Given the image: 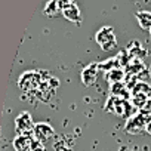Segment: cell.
Masks as SVG:
<instances>
[{
    "label": "cell",
    "instance_id": "52a82bcc",
    "mask_svg": "<svg viewBox=\"0 0 151 151\" xmlns=\"http://www.w3.org/2000/svg\"><path fill=\"white\" fill-rule=\"evenodd\" d=\"M135 18H136L138 25L144 31H150L151 28V12L150 11H138L135 14Z\"/></svg>",
    "mask_w": 151,
    "mask_h": 151
},
{
    "label": "cell",
    "instance_id": "7a4b0ae2",
    "mask_svg": "<svg viewBox=\"0 0 151 151\" xmlns=\"http://www.w3.org/2000/svg\"><path fill=\"white\" fill-rule=\"evenodd\" d=\"M145 123H147V116L142 113H136L126 119L124 123V132L129 135H141L145 132Z\"/></svg>",
    "mask_w": 151,
    "mask_h": 151
},
{
    "label": "cell",
    "instance_id": "5bb4252c",
    "mask_svg": "<svg viewBox=\"0 0 151 151\" xmlns=\"http://www.w3.org/2000/svg\"><path fill=\"white\" fill-rule=\"evenodd\" d=\"M141 113L145 114V116H151V99H148V101L145 102V105L142 107Z\"/></svg>",
    "mask_w": 151,
    "mask_h": 151
},
{
    "label": "cell",
    "instance_id": "5b68a950",
    "mask_svg": "<svg viewBox=\"0 0 151 151\" xmlns=\"http://www.w3.org/2000/svg\"><path fill=\"white\" fill-rule=\"evenodd\" d=\"M62 17L67 21H70L73 24H77V25H80V22H82V14H80L79 6L76 5V3H71V5L64 6L62 8Z\"/></svg>",
    "mask_w": 151,
    "mask_h": 151
},
{
    "label": "cell",
    "instance_id": "3957f363",
    "mask_svg": "<svg viewBox=\"0 0 151 151\" xmlns=\"http://www.w3.org/2000/svg\"><path fill=\"white\" fill-rule=\"evenodd\" d=\"M34 126H36V123H33L31 114L27 113V111L21 113L15 119V127H17L18 135H30V133H33L34 132Z\"/></svg>",
    "mask_w": 151,
    "mask_h": 151
},
{
    "label": "cell",
    "instance_id": "2e32d148",
    "mask_svg": "<svg viewBox=\"0 0 151 151\" xmlns=\"http://www.w3.org/2000/svg\"><path fill=\"white\" fill-rule=\"evenodd\" d=\"M59 3H61V8H64V6H67V5L74 3V0H59Z\"/></svg>",
    "mask_w": 151,
    "mask_h": 151
},
{
    "label": "cell",
    "instance_id": "4fadbf2b",
    "mask_svg": "<svg viewBox=\"0 0 151 151\" xmlns=\"http://www.w3.org/2000/svg\"><path fill=\"white\" fill-rule=\"evenodd\" d=\"M30 151H46V150H45V147H43L42 141H39V139H34V141L31 142Z\"/></svg>",
    "mask_w": 151,
    "mask_h": 151
},
{
    "label": "cell",
    "instance_id": "7c38bea8",
    "mask_svg": "<svg viewBox=\"0 0 151 151\" xmlns=\"http://www.w3.org/2000/svg\"><path fill=\"white\" fill-rule=\"evenodd\" d=\"M107 79H108V82H110V83L123 82V79H124V73H123V70H120V68L111 70V71H108V73H107Z\"/></svg>",
    "mask_w": 151,
    "mask_h": 151
},
{
    "label": "cell",
    "instance_id": "8fae6325",
    "mask_svg": "<svg viewBox=\"0 0 151 151\" xmlns=\"http://www.w3.org/2000/svg\"><path fill=\"white\" fill-rule=\"evenodd\" d=\"M111 95L113 96H117V98H129V95L126 93V85L124 82H117V83H113L111 85Z\"/></svg>",
    "mask_w": 151,
    "mask_h": 151
},
{
    "label": "cell",
    "instance_id": "277c9868",
    "mask_svg": "<svg viewBox=\"0 0 151 151\" xmlns=\"http://www.w3.org/2000/svg\"><path fill=\"white\" fill-rule=\"evenodd\" d=\"M98 71H99V64L96 62H92L89 65H86L83 70H82V82L85 86H92L95 82H96V77H98Z\"/></svg>",
    "mask_w": 151,
    "mask_h": 151
},
{
    "label": "cell",
    "instance_id": "30bf717a",
    "mask_svg": "<svg viewBox=\"0 0 151 151\" xmlns=\"http://www.w3.org/2000/svg\"><path fill=\"white\" fill-rule=\"evenodd\" d=\"M150 98H148V95L145 93V92H133V95H132V98H130V102H132V105L136 108V110H142V107L145 105V102L148 101Z\"/></svg>",
    "mask_w": 151,
    "mask_h": 151
},
{
    "label": "cell",
    "instance_id": "e0dca14e",
    "mask_svg": "<svg viewBox=\"0 0 151 151\" xmlns=\"http://www.w3.org/2000/svg\"><path fill=\"white\" fill-rule=\"evenodd\" d=\"M148 33H150V40H151V28H150V31H148Z\"/></svg>",
    "mask_w": 151,
    "mask_h": 151
},
{
    "label": "cell",
    "instance_id": "9c48e42d",
    "mask_svg": "<svg viewBox=\"0 0 151 151\" xmlns=\"http://www.w3.org/2000/svg\"><path fill=\"white\" fill-rule=\"evenodd\" d=\"M31 142H33V139L28 138V135H18L14 141V148L17 151H27V150H30Z\"/></svg>",
    "mask_w": 151,
    "mask_h": 151
},
{
    "label": "cell",
    "instance_id": "8992f818",
    "mask_svg": "<svg viewBox=\"0 0 151 151\" xmlns=\"http://www.w3.org/2000/svg\"><path fill=\"white\" fill-rule=\"evenodd\" d=\"M33 135L39 141H46L53 135V127L49 123H36Z\"/></svg>",
    "mask_w": 151,
    "mask_h": 151
},
{
    "label": "cell",
    "instance_id": "9a60e30c",
    "mask_svg": "<svg viewBox=\"0 0 151 151\" xmlns=\"http://www.w3.org/2000/svg\"><path fill=\"white\" fill-rule=\"evenodd\" d=\"M145 132L151 135V116H147V123H145Z\"/></svg>",
    "mask_w": 151,
    "mask_h": 151
},
{
    "label": "cell",
    "instance_id": "6da1fadb",
    "mask_svg": "<svg viewBox=\"0 0 151 151\" xmlns=\"http://www.w3.org/2000/svg\"><path fill=\"white\" fill-rule=\"evenodd\" d=\"M95 42L104 52L113 50L117 46V39H116V34H114V28L111 25L101 27L95 34Z\"/></svg>",
    "mask_w": 151,
    "mask_h": 151
},
{
    "label": "cell",
    "instance_id": "ba28073f",
    "mask_svg": "<svg viewBox=\"0 0 151 151\" xmlns=\"http://www.w3.org/2000/svg\"><path fill=\"white\" fill-rule=\"evenodd\" d=\"M43 14L47 18H53V17H58L59 14H62V8H61L59 0H49L45 6V9H43Z\"/></svg>",
    "mask_w": 151,
    "mask_h": 151
}]
</instances>
